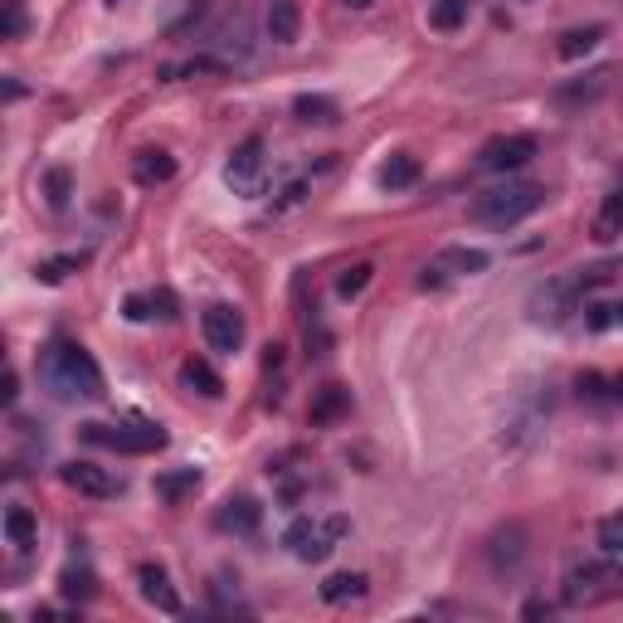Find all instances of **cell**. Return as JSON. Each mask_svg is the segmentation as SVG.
Wrapping results in <instances>:
<instances>
[{
    "mask_svg": "<svg viewBox=\"0 0 623 623\" xmlns=\"http://www.w3.org/2000/svg\"><path fill=\"white\" fill-rule=\"evenodd\" d=\"M39 380L54 400H103V370L78 341H49L39 356Z\"/></svg>",
    "mask_w": 623,
    "mask_h": 623,
    "instance_id": "1",
    "label": "cell"
},
{
    "mask_svg": "<svg viewBox=\"0 0 623 623\" xmlns=\"http://www.w3.org/2000/svg\"><path fill=\"white\" fill-rule=\"evenodd\" d=\"M546 205V190L531 181H502L492 190H482L473 200V220L477 224H492V229H512V224L531 220L536 210Z\"/></svg>",
    "mask_w": 623,
    "mask_h": 623,
    "instance_id": "2",
    "label": "cell"
},
{
    "mask_svg": "<svg viewBox=\"0 0 623 623\" xmlns=\"http://www.w3.org/2000/svg\"><path fill=\"white\" fill-rule=\"evenodd\" d=\"M623 594V565L619 560H585L565 575V589L560 599L570 609H594V604H609Z\"/></svg>",
    "mask_w": 623,
    "mask_h": 623,
    "instance_id": "3",
    "label": "cell"
},
{
    "mask_svg": "<svg viewBox=\"0 0 623 623\" xmlns=\"http://www.w3.org/2000/svg\"><path fill=\"white\" fill-rule=\"evenodd\" d=\"M346 536V516H331V521H312V516H293L288 521V531H283V546L293 550L297 560H307V565H317V560H327L336 541Z\"/></svg>",
    "mask_w": 623,
    "mask_h": 623,
    "instance_id": "4",
    "label": "cell"
},
{
    "mask_svg": "<svg viewBox=\"0 0 623 623\" xmlns=\"http://www.w3.org/2000/svg\"><path fill=\"white\" fill-rule=\"evenodd\" d=\"M83 439L112 453H156L166 448V429L161 424H83Z\"/></svg>",
    "mask_w": 623,
    "mask_h": 623,
    "instance_id": "5",
    "label": "cell"
},
{
    "mask_svg": "<svg viewBox=\"0 0 623 623\" xmlns=\"http://www.w3.org/2000/svg\"><path fill=\"white\" fill-rule=\"evenodd\" d=\"M263 176H268V156H263V142H258V137L239 142L234 156L224 161V181L234 185L239 195H258V190H263Z\"/></svg>",
    "mask_w": 623,
    "mask_h": 623,
    "instance_id": "6",
    "label": "cell"
},
{
    "mask_svg": "<svg viewBox=\"0 0 623 623\" xmlns=\"http://www.w3.org/2000/svg\"><path fill=\"white\" fill-rule=\"evenodd\" d=\"M536 137H526V132H512V137H497V142H487L482 156H477V166L482 171H492V176H507V171H521L531 156H536Z\"/></svg>",
    "mask_w": 623,
    "mask_h": 623,
    "instance_id": "7",
    "label": "cell"
},
{
    "mask_svg": "<svg viewBox=\"0 0 623 623\" xmlns=\"http://www.w3.org/2000/svg\"><path fill=\"white\" fill-rule=\"evenodd\" d=\"M200 327H205V341H210L215 351H224V356H234V351L244 346V317H239L234 307H224V302L205 307Z\"/></svg>",
    "mask_w": 623,
    "mask_h": 623,
    "instance_id": "8",
    "label": "cell"
},
{
    "mask_svg": "<svg viewBox=\"0 0 623 623\" xmlns=\"http://www.w3.org/2000/svg\"><path fill=\"white\" fill-rule=\"evenodd\" d=\"M487 263H492V258L482 254V249L458 244V249H443V254H434V263L424 268V278H419V283H424V288H439L443 273H468V278H473V273H482Z\"/></svg>",
    "mask_w": 623,
    "mask_h": 623,
    "instance_id": "9",
    "label": "cell"
},
{
    "mask_svg": "<svg viewBox=\"0 0 623 623\" xmlns=\"http://www.w3.org/2000/svg\"><path fill=\"white\" fill-rule=\"evenodd\" d=\"M59 477H64L74 492H83V497H117V487H122V482H117L108 468H98V463H64Z\"/></svg>",
    "mask_w": 623,
    "mask_h": 623,
    "instance_id": "10",
    "label": "cell"
},
{
    "mask_svg": "<svg viewBox=\"0 0 623 623\" xmlns=\"http://www.w3.org/2000/svg\"><path fill=\"white\" fill-rule=\"evenodd\" d=\"M258 521H263V507H258L254 497H229V502H220V512H215V526H220L224 536H254Z\"/></svg>",
    "mask_w": 623,
    "mask_h": 623,
    "instance_id": "11",
    "label": "cell"
},
{
    "mask_svg": "<svg viewBox=\"0 0 623 623\" xmlns=\"http://www.w3.org/2000/svg\"><path fill=\"white\" fill-rule=\"evenodd\" d=\"M137 585H142V599H147L151 609H161V614H181V594H176L171 575H166L161 565H142V570H137Z\"/></svg>",
    "mask_w": 623,
    "mask_h": 623,
    "instance_id": "12",
    "label": "cell"
},
{
    "mask_svg": "<svg viewBox=\"0 0 623 623\" xmlns=\"http://www.w3.org/2000/svg\"><path fill=\"white\" fill-rule=\"evenodd\" d=\"M171 176H176V156H171V151H137V156H132V181L137 185H166L171 181Z\"/></svg>",
    "mask_w": 623,
    "mask_h": 623,
    "instance_id": "13",
    "label": "cell"
},
{
    "mask_svg": "<svg viewBox=\"0 0 623 623\" xmlns=\"http://www.w3.org/2000/svg\"><path fill=\"white\" fill-rule=\"evenodd\" d=\"M263 25H268V39H273V44H293V39L302 35V10H297V0H273Z\"/></svg>",
    "mask_w": 623,
    "mask_h": 623,
    "instance_id": "14",
    "label": "cell"
},
{
    "mask_svg": "<svg viewBox=\"0 0 623 623\" xmlns=\"http://www.w3.org/2000/svg\"><path fill=\"white\" fill-rule=\"evenodd\" d=\"M181 380H185V390H190V395H205V400H220V395H224L220 370L210 366V361H195V356H190V361L181 366Z\"/></svg>",
    "mask_w": 623,
    "mask_h": 623,
    "instance_id": "15",
    "label": "cell"
},
{
    "mask_svg": "<svg viewBox=\"0 0 623 623\" xmlns=\"http://www.w3.org/2000/svg\"><path fill=\"white\" fill-rule=\"evenodd\" d=\"M599 39H604V25H580V30H565L560 44H555V54H560L565 64H575V59H585L589 49H599Z\"/></svg>",
    "mask_w": 623,
    "mask_h": 623,
    "instance_id": "16",
    "label": "cell"
},
{
    "mask_svg": "<svg viewBox=\"0 0 623 623\" xmlns=\"http://www.w3.org/2000/svg\"><path fill=\"white\" fill-rule=\"evenodd\" d=\"M589 234H594L599 244L623 239V195H609V200L599 205V215H594V224H589Z\"/></svg>",
    "mask_w": 623,
    "mask_h": 623,
    "instance_id": "17",
    "label": "cell"
},
{
    "mask_svg": "<svg viewBox=\"0 0 623 623\" xmlns=\"http://www.w3.org/2000/svg\"><path fill=\"white\" fill-rule=\"evenodd\" d=\"M200 487V468H181V473H161L156 477V497L166 502V507H176L181 497H190Z\"/></svg>",
    "mask_w": 623,
    "mask_h": 623,
    "instance_id": "18",
    "label": "cell"
},
{
    "mask_svg": "<svg viewBox=\"0 0 623 623\" xmlns=\"http://www.w3.org/2000/svg\"><path fill=\"white\" fill-rule=\"evenodd\" d=\"M419 181V156H409V151H395L385 166H380V185L385 190H404V185Z\"/></svg>",
    "mask_w": 623,
    "mask_h": 623,
    "instance_id": "19",
    "label": "cell"
},
{
    "mask_svg": "<svg viewBox=\"0 0 623 623\" xmlns=\"http://www.w3.org/2000/svg\"><path fill=\"white\" fill-rule=\"evenodd\" d=\"M570 297H575V288L570 283H550L546 293H536V322H560L565 317V307H570Z\"/></svg>",
    "mask_w": 623,
    "mask_h": 623,
    "instance_id": "20",
    "label": "cell"
},
{
    "mask_svg": "<svg viewBox=\"0 0 623 623\" xmlns=\"http://www.w3.org/2000/svg\"><path fill=\"white\" fill-rule=\"evenodd\" d=\"M366 594V575H356V570H341V575H331L327 585H322V599L327 604H351V599H361Z\"/></svg>",
    "mask_w": 623,
    "mask_h": 623,
    "instance_id": "21",
    "label": "cell"
},
{
    "mask_svg": "<svg viewBox=\"0 0 623 623\" xmlns=\"http://www.w3.org/2000/svg\"><path fill=\"white\" fill-rule=\"evenodd\" d=\"M429 25L443 30V35H448V30H463V25H468V0H434V5H429Z\"/></svg>",
    "mask_w": 623,
    "mask_h": 623,
    "instance_id": "22",
    "label": "cell"
},
{
    "mask_svg": "<svg viewBox=\"0 0 623 623\" xmlns=\"http://www.w3.org/2000/svg\"><path fill=\"white\" fill-rule=\"evenodd\" d=\"M35 512H30V507H10V512H5V541H10V546H30V541H35Z\"/></svg>",
    "mask_w": 623,
    "mask_h": 623,
    "instance_id": "23",
    "label": "cell"
},
{
    "mask_svg": "<svg viewBox=\"0 0 623 623\" xmlns=\"http://www.w3.org/2000/svg\"><path fill=\"white\" fill-rule=\"evenodd\" d=\"M297 122H317V127H327V122H336V103L331 98H322V93H302L293 103Z\"/></svg>",
    "mask_w": 623,
    "mask_h": 623,
    "instance_id": "24",
    "label": "cell"
},
{
    "mask_svg": "<svg viewBox=\"0 0 623 623\" xmlns=\"http://www.w3.org/2000/svg\"><path fill=\"white\" fill-rule=\"evenodd\" d=\"M351 409V395L341 390V385H327L322 395H317V404H312V424H331L336 414H346Z\"/></svg>",
    "mask_w": 623,
    "mask_h": 623,
    "instance_id": "25",
    "label": "cell"
},
{
    "mask_svg": "<svg viewBox=\"0 0 623 623\" xmlns=\"http://www.w3.org/2000/svg\"><path fill=\"white\" fill-rule=\"evenodd\" d=\"M78 263H83V254H64V258H49V263H39V278L44 283H59V278H69Z\"/></svg>",
    "mask_w": 623,
    "mask_h": 623,
    "instance_id": "26",
    "label": "cell"
},
{
    "mask_svg": "<svg viewBox=\"0 0 623 623\" xmlns=\"http://www.w3.org/2000/svg\"><path fill=\"white\" fill-rule=\"evenodd\" d=\"M44 185H49V205H54V210H64V205H69V190H74L69 171H49V176H44Z\"/></svg>",
    "mask_w": 623,
    "mask_h": 623,
    "instance_id": "27",
    "label": "cell"
},
{
    "mask_svg": "<svg viewBox=\"0 0 623 623\" xmlns=\"http://www.w3.org/2000/svg\"><path fill=\"white\" fill-rule=\"evenodd\" d=\"M370 283V263H356L351 273H341V283H336V297H356L361 288Z\"/></svg>",
    "mask_w": 623,
    "mask_h": 623,
    "instance_id": "28",
    "label": "cell"
},
{
    "mask_svg": "<svg viewBox=\"0 0 623 623\" xmlns=\"http://www.w3.org/2000/svg\"><path fill=\"white\" fill-rule=\"evenodd\" d=\"M64 594L69 599H93V575L88 570H64Z\"/></svg>",
    "mask_w": 623,
    "mask_h": 623,
    "instance_id": "29",
    "label": "cell"
},
{
    "mask_svg": "<svg viewBox=\"0 0 623 623\" xmlns=\"http://www.w3.org/2000/svg\"><path fill=\"white\" fill-rule=\"evenodd\" d=\"M25 35V5L20 0H5V39Z\"/></svg>",
    "mask_w": 623,
    "mask_h": 623,
    "instance_id": "30",
    "label": "cell"
},
{
    "mask_svg": "<svg viewBox=\"0 0 623 623\" xmlns=\"http://www.w3.org/2000/svg\"><path fill=\"white\" fill-rule=\"evenodd\" d=\"M122 312H127V322H147V317H156V312H151V293H132L122 302Z\"/></svg>",
    "mask_w": 623,
    "mask_h": 623,
    "instance_id": "31",
    "label": "cell"
},
{
    "mask_svg": "<svg viewBox=\"0 0 623 623\" xmlns=\"http://www.w3.org/2000/svg\"><path fill=\"white\" fill-rule=\"evenodd\" d=\"M604 546H609V550H623V531H619V521H609V526H604Z\"/></svg>",
    "mask_w": 623,
    "mask_h": 623,
    "instance_id": "32",
    "label": "cell"
},
{
    "mask_svg": "<svg viewBox=\"0 0 623 623\" xmlns=\"http://www.w3.org/2000/svg\"><path fill=\"white\" fill-rule=\"evenodd\" d=\"M521 614H526V619H541V614H550V604H541V599H531V604H526Z\"/></svg>",
    "mask_w": 623,
    "mask_h": 623,
    "instance_id": "33",
    "label": "cell"
},
{
    "mask_svg": "<svg viewBox=\"0 0 623 623\" xmlns=\"http://www.w3.org/2000/svg\"><path fill=\"white\" fill-rule=\"evenodd\" d=\"M341 5H351V10H370L375 0H341Z\"/></svg>",
    "mask_w": 623,
    "mask_h": 623,
    "instance_id": "34",
    "label": "cell"
},
{
    "mask_svg": "<svg viewBox=\"0 0 623 623\" xmlns=\"http://www.w3.org/2000/svg\"><path fill=\"white\" fill-rule=\"evenodd\" d=\"M614 395H619V400H623V375H619V380H614Z\"/></svg>",
    "mask_w": 623,
    "mask_h": 623,
    "instance_id": "35",
    "label": "cell"
},
{
    "mask_svg": "<svg viewBox=\"0 0 623 623\" xmlns=\"http://www.w3.org/2000/svg\"><path fill=\"white\" fill-rule=\"evenodd\" d=\"M614 322H623V302H619V307H614Z\"/></svg>",
    "mask_w": 623,
    "mask_h": 623,
    "instance_id": "36",
    "label": "cell"
},
{
    "mask_svg": "<svg viewBox=\"0 0 623 623\" xmlns=\"http://www.w3.org/2000/svg\"><path fill=\"white\" fill-rule=\"evenodd\" d=\"M108 5H117V0H108Z\"/></svg>",
    "mask_w": 623,
    "mask_h": 623,
    "instance_id": "37",
    "label": "cell"
}]
</instances>
